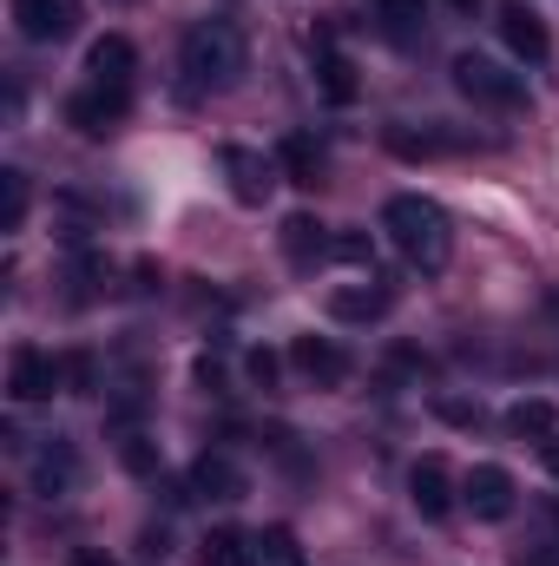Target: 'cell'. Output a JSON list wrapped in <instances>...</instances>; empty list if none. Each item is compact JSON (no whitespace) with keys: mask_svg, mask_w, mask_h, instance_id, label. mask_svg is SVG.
<instances>
[{"mask_svg":"<svg viewBox=\"0 0 559 566\" xmlns=\"http://www.w3.org/2000/svg\"><path fill=\"white\" fill-rule=\"evenodd\" d=\"M382 231H389V244H395L415 271H441L447 251H454V224H447V211H441L434 198H421V191H402V198L382 205Z\"/></svg>","mask_w":559,"mask_h":566,"instance_id":"obj_1","label":"cell"},{"mask_svg":"<svg viewBox=\"0 0 559 566\" xmlns=\"http://www.w3.org/2000/svg\"><path fill=\"white\" fill-rule=\"evenodd\" d=\"M73 481H80V454H73V441L53 434V441L33 454V488H40V494H66Z\"/></svg>","mask_w":559,"mask_h":566,"instance_id":"obj_16","label":"cell"},{"mask_svg":"<svg viewBox=\"0 0 559 566\" xmlns=\"http://www.w3.org/2000/svg\"><path fill=\"white\" fill-rule=\"evenodd\" d=\"M126 106H133V93H126V86H86V93H73V99H66V126H73V133H86V139H106V133L126 119Z\"/></svg>","mask_w":559,"mask_h":566,"instance_id":"obj_6","label":"cell"},{"mask_svg":"<svg viewBox=\"0 0 559 566\" xmlns=\"http://www.w3.org/2000/svg\"><path fill=\"white\" fill-rule=\"evenodd\" d=\"M500 40H507V46H514L527 66H540V60L553 53V40H547V20H540L527 0H507V7H500Z\"/></svg>","mask_w":559,"mask_h":566,"instance_id":"obj_11","label":"cell"},{"mask_svg":"<svg viewBox=\"0 0 559 566\" xmlns=\"http://www.w3.org/2000/svg\"><path fill=\"white\" fill-rule=\"evenodd\" d=\"M277 165H283V178H289V185H316V178H323V151L303 139V133H289V139H283Z\"/></svg>","mask_w":559,"mask_h":566,"instance_id":"obj_19","label":"cell"},{"mask_svg":"<svg viewBox=\"0 0 559 566\" xmlns=\"http://www.w3.org/2000/svg\"><path fill=\"white\" fill-rule=\"evenodd\" d=\"M133 66H139V53H133L126 33H106V40H93V53H86L93 86H126V93H133Z\"/></svg>","mask_w":559,"mask_h":566,"instance_id":"obj_15","label":"cell"},{"mask_svg":"<svg viewBox=\"0 0 559 566\" xmlns=\"http://www.w3.org/2000/svg\"><path fill=\"white\" fill-rule=\"evenodd\" d=\"M106 7H139V0H106Z\"/></svg>","mask_w":559,"mask_h":566,"instance_id":"obj_31","label":"cell"},{"mask_svg":"<svg viewBox=\"0 0 559 566\" xmlns=\"http://www.w3.org/2000/svg\"><path fill=\"white\" fill-rule=\"evenodd\" d=\"M376 7H382V20H389L395 40H409V33L421 27V0H376Z\"/></svg>","mask_w":559,"mask_h":566,"instance_id":"obj_23","label":"cell"},{"mask_svg":"<svg viewBox=\"0 0 559 566\" xmlns=\"http://www.w3.org/2000/svg\"><path fill=\"white\" fill-rule=\"evenodd\" d=\"M27 205H33L27 171H0V231H20L27 224Z\"/></svg>","mask_w":559,"mask_h":566,"instance_id":"obj_21","label":"cell"},{"mask_svg":"<svg viewBox=\"0 0 559 566\" xmlns=\"http://www.w3.org/2000/svg\"><path fill=\"white\" fill-rule=\"evenodd\" d=\"M244 369H251V382H257V389H277V356H271V349H251V356H244Z\"/></svg>","mask_w":559,"mask_h":566,"instance_id":"obj_27","label":"cell"},{"mask_svg":"<svg viewBox=\"0 0 559 566\" xmlns=\"http://www.w3.org/2000/svg\"><path fill=\"white\" fill-rule=\"evenodd\" d=\"M316 73H323V99H329V106H349V99H356V66H349L336 46H323Z\"/></svg>","mask_w":559,"mask_h":566,"instance_id":"obj_20","label":"cell"},{"mask_svg":"<svg viewBox=\"0 0 559 566\" xmlns=\"http://www.w3.org/2000/svg\"><path fill=\"white\" fill-rule=\"evenodd\" d=\"M289 363H296V376L316 382V389H342V382H349V356H342L329 336H296V343H289Z\"/></svg>","mask_w":559,"mask_h":566,"instance_id":"obj_10","label":"cell"},{"mask_svg":"<svg viewBox=\"0 0 559 566\" xmlns=\"http://www.w3.org/2000/svg\"><path fill=\"white\" fill-rule=\"evenodd\" d=\"M507 428H514L520 441H553V434H559V416H553V402H540V396H520V402L507 409Z\"/></svg>","mask_w":559,"mask_h":566,"instance_id":"obj_18","label":"cell"},{"mask_svg":"<svg viewBox=\"0 0 559 566\" xmlns=\"http://www.w3.org/2000/svg\"><path fill=\"white\" fill-rule=\"evenodd\" d=\"M461 501L474 507V521H507V514H514V501H520V488H514V474H507L500 461H481V468H467Z\"/></svg>","mask_w":559,"mask_h":566,"instance_id":"obj_7","label":"cell"},{"mask_svg":"<svg viewBox=\"0 0 559 566\" xmlns=\"http://www.w3.org/2000/svg\"><path fill=\"white\" fill-rule=\"evenodd\" d=\"M73 566H119V560H113V554H99V547H80V554H73Z\"/></svg>","mask_w":559,"mask_h":566,"instance_id":"obj_29","label":"cell"},{"mask_svg":"<svg viewBox=\"0 0 559 566\" xmlns=\"http://www.w3.org/2000/svg\"><path fill=\"white\" fill-rule=\"evenodd\" d=\"M329 244H336L329 224H316L309 211H289V218H283V258H289L296 271H316V264L329 258Z\"/></svg>","mask_w":559,"mask_h":566,"instance_id":"obj_14","label":"cell"},{"mask_svg":"<svg viewBox=\"0 0 559 566\" xmlns=\"http://www.w3.org/2000/svg\"><path fill=\"white\" fill-rule=\"evenodd\" d=\"M191 494H204V501H244V494H251V481H244V468H238L231 454L204 448V454L191 461Z\"/></svg>","mask_w":559,"mask_h":566,"instance_id":"obj_12","label":"cell"},{"mask_svg":"<svg viewBox=\"0 0 559 566\" xmlns=\"http://www.w3.org/2000/svg\"><path fill=\"white\" fill-rule=\"evenodd\" d=\"M434 409H441L447 422H461V428H474V422H481V402H454V396H441Z\"/></svg>","mask_w":559,"mask_h":566,"instance_id":"obj_28","label":"cell"},{"mask_svg":"<svg viewBox=\"0 0 559 566\" xmlns=\"http://www.w3.org/2000/svg\"><path fill=\"white\" fill-rule=\"evenodd\" d=\"M547 316H553V323H559V290H553V296H547Z\"/></svg>","mask_w":559,"mask_h":566,"instance_id":"obj_30","label":"cell"},{"mask_svg":"<svg viewBox=\"0 0 559 566\" xmlns=\"http://www.w3.org/2000/svg\"><path fill=\"white\" fill-rule=\"evenodd\" d=\"M60 389H66V356H46V349L20 343L13 363H7V396H13L20 409H33V402H53Z\"/></svg>","mask_w":559,"mask_h":566,"instance_id":"obj_4","label":"cell"},{"mask_svg":"<svg viewBox=\"0 0 559 566\" xmlns=\"http://www.w3.org/2000/svg\"><path fill=\"white\" fill-rule=\"evenodd\" d=\"M66 396H93V356L86 349L66 356Z\"/></svg>","mask_w":559,"mask_h":566,"instance_id":"obj_26","label":"cell"},{"mask_svg":"<svg viewBox=\"0 0 559 566\" xmlns=\"http://www.w3.org/2000/svg\"><path fill=\"white\" fill-rule=\"evenodd\" d=\"M13 27L33 46H60L80 33V0H13Z\"/></svg>","mask_w":559,"mask_h":566,"instance_id":"obj_5","label":"cell"},{"mask_svg":"<svg viewBox=\"0 0 559 566\" xmlns=\"http://www.w3.org/2000/svg\"><path fill=\"white\" fill-rule=\"evenodd\" d=\"M329 258H342V264H362V271H376V244H369L362 231H342V238L329 244Z\"/></svg>","mask_w":559,"mask_h":566,"instance_id":"obj_24","label":"cell"},{"mask_svg":"<svg viewBox=\"0 0 559 566\" xmlns=\"http://www.w3.org/2000/svg\"><path fill=\"white\" fill-rule=\"evenodd\" d=\"M454 86L474 99V106H494V113H520L527 106V73L487 60V53H454Z\"/></svg>","mask_w":559,"mask_h":566,"instance_id":"obj_3","label":"cell"},{"mask_svg":"<svg viewBox=\"0 0 559 566\" xmlns=\"http://www.w3.org/2000/svg\"><path fill=\"white\" fill-rule=\"evenodd\" d=\"M257 566H309V560H303V547H296L289 527H264L257 534Z\"/></svg>","mask_w":559,"mask_h":566,"instance_id":"obj_22","label":"cell"},{"mask_svg":"<svg viewBox=\"0 0 559 566\" xmlns=\"http://www.w3.org/2000/svg\"><path fill=\"white\" fill-rule=\"evenodd\" d=\"M198 566H257V541L238 527H211L198 541Z\"/></svg>","mask_w":559,"mask_h":566,"instance_id":"obj_17","label":"cell"},{"mask_svg":"<svg viewBox=\"0 0 559 566\" xmlns=\"http://www.w3.org/2000/svg\"><path fill=\"white\" fill-rule=\"evenodd\" d=\"M119 461H126L133 474H158V448H151V434H126V448H119Z\"/></svg>","mask_w":559,"mask_h":566,"instance_id":"obj_25","label":"cell"},{"mask_svg":"<svg viewBox=\"0 0 559 566\" xmlns=\"http://www.w3.org/2000/svg\"><path fill=\"white\" fill-rule=\"evenodd\" d=\"M409 501H415L421 521H447L454 514V474H447L441 454H421L415 468H409Z\"/></svg>","mask_w":559,"mask_h":566,"instance_id":"obj_9","label":"cell"},{"mask_svg":"<svg viewBox=\"0 0 559 566\" xmlns=\"http://www.w3.org/2000/svg\"><path fill=\"white\" fill-rule=\"evenodd\" d=\"M178 60H184V80L204 86V93L238 86V73H244V33H238L231 20H198V27L184 33Z\"/></svg>","mask_w":559,"mask_h":566,"instance_id":"obj_2","label":"cell"},{"mask_svg":"<svg viewBox=\"0 0 559 566\" xmlns=\"http://www.w3.org/2000/svg\"><path fill=\"white\" fill-rule=\"evenodd\" d=\"M218 165H224V178H231V198L238 205H264L271 191H277V171L283 165H271L264 151H251V145H224L218 151Z\"/></svg>","mask_w":559,"mask_h":566,"instance_id":"obj_8","label":"cell"},{"mask_svg":"<svg viewBox=\"0 0 559 566\" xmlns=\"http://www.w3.org/2000/svg\"><path fill=\"white\" fill-rule=\"evenodd\" d=\"M389 303H395V290H389L382 277L329 290V316H336V323H382V316H389Z\"/></svg>","mask_w":559,"mask_h":566,"instance_id":"obj_13","label":"cell"}]
</instances>
